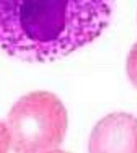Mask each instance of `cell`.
Returning a JSON list of instances; mask_svg holds the SVG:
<instances>
[{"label":"cell","instance_id":"1","mask_svg":"<svg viewBox=\"0 0 137 153\" xmlns=\"http://www.w3.org/2000/svg\"><path fill=\"white\" fill-rule=\"evenodd\" d=\"M114 0H0V48L28 62L66 56L95 40Z\"/></svg>","mask_w":137,"mask_h":153},{"label":"cell","instance_id":"2","mask_svg":"<svg viewBox=\"0 0 137 153\" xmlns=\"http://www.w3.org/2000/svg\"><path fill=\"white\" fill-rule=\"evenodd\" d=\"M15 153H44L57 148L67 129V112L49 91L25 95L12 106L7 123Z\"/></svg>","mask_w":137,"mask_h":153},{"label":"cell","instance_id":"3","mask_svg":"<svg viewBox=\"0 0 137 153\" xmlns=\"http://www.w3.org/2000/svg\"><path fill=\"white\" fill-rule=\"evenodd\" d=\"M89 153H137V118L126 112L103 117L94 127Z\"/></svg>","mask_w":137,"mask_h":153},{"label":"cell","instance_id":"4","mask_svg":"<svg viewBox=\"0 0 137 153\" xmlns=\"http://www.w3.org/2000/svg\"><path fill=\"white\" fill-rule=\"evenodd\" d=\"M127 73L131 84L137 88V42L135 43L127 59Z\"/></svg>","mask_w":137,"mask_h":153},{"label":"cell","instance_id":"5","mask_svg":"<svg viewBox=\"0 0 137 153\" xmlns=\"http://www.w3.org/2000/svg\"><path fill=\"white\" fill-rule=\"evenodd\" d=\"M10 138L7 125L0 120V153H8Z\"/></svg>","mask_w":137,"mask_h":153},{"label":"cell","instance_id":"6","mask_svg":"<svg viewBox=\"0 0 137 153\" xmlns=\"http://www.w3.org/2000/svg\"><path fill=\"white\" fill-rule=\"evenodd\" d=\"M44 153H69V152L62 151V150H58V149H53V150H51V151H46Z\"/></svg>","mask_w":137,"mask_h":153}]
</instances>
